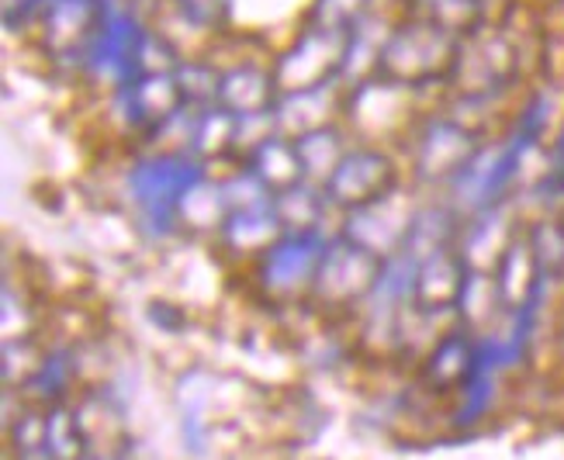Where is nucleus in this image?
Returning <instances> with one entry per match:
<instances>
[{"label": "nucleus", "instance_id": "1", "mask_svg": "<svg viewBox=\"0 0 564 460\" xmlns=\"http://www.w3.org/2000/svg\"><path fill=\"white\" fill-rule=\"evenodd\" d=\"M460 35L430 18L405 21L388 32L378 48L375 77L391 87H426L451 80L460 56Z\"/></svg>", "mask_w": 564, "mask_h": 460}, {"label": "nucleus", "instance_id": "2", "mask_svg": "<svg viewBox=\"0 0 564 460\" xmlns=\"http://www.w3.org/2000/svg\"><path fill=\"white\" fill-rule=\"evenodd\" d=\"M145 39H150V32L142 29L139 18L129 8L105 0L101 24H97V32L84 53L87 73L101 84L129 87L135 77H142Z\"/></svg>", "mask_w": 564, "mask_h": 460}, {"label": "nucleus", "instance_id": "3", "mask_svg": "<svg viewBox=\"0 0 564 460\" xmlns=\"http://www.w3.org/2000/svg\"><path fill=\"white\" fill-rule=\"evenodd\" d=\"M354 35L350 32H336V29H323V24H312V29H305L302 39L288 48V53L281 56V63H278V69H274L281 94L333 87L350 66Z\"/></svg>", "mask_w": 564, "mask_h": 460}, {"label": "nucleus", "instance_id": "4", "mask_svg": "<svg viewBox=\"0 0 564 460\" xmlns=\"http://www.w3.org/2000/svg\"><path fill=\"white\" fill-rule=\"evenodd\" d=\"M202 180V166L187 160V156H156V160H145L139 163L132 174H129V190L135 205L150 215V218H160V222H170L187 190Z\"/></svg>", "mask_w": 564, "mask_h": 460}, {"label": "nucleus", "instance_id": "5", "mask_svg": "<svg viewBox=\"0 0 564 460\" xmlns=\"http://www.w3.org/2000/svg\"><path fill=\"white\" fill-rule=\"evenodd\" d=\"M391 187H395V163L378 150H354L347 153L326 180V194L343 205L364 211L378 201H384Z\"/></svg>", "mask_w": 564, "mask_h": 460}, {"label": "nucleus", "instance_id": "6", "mask_svg": "<svg viewBox=\"0 0 564 460\" xmlns=\"http://www.w3.org/2000/svg\"><path fill=\"white\" fill-rule=\"evenodd\" d=\"M512 45L502 35H468L460 42V56H457V69L451 80H464L460 87L475 94V97H488L492 90L506 87L512 77Z\"/></svg>", "mask_w": 564, "mask_h": 460}, {"label": "nucleus", "instance_id": "7", "mask_svg": "<svg viewBox=\"0 0 564 460\" xmlns=\"http://www.w3.org/2000/svg\"><path fill=\"white\" fill-rule=\"evenodd\" d=\"M105 0H42V35L59 56L77 53L84 59L87 45L101 24Z\"/></svg>", "mask_w": 564, "mask_h": 460}, {"label": "nucleus", "instance_id": "8", "mask_svg": "<svg viewBox=\"0 0 564 460\" xmlns=\"http://www.w3.org/2000/svg\"><path fill=\"white\" fill-rule=\"evenodd\" d=\"M121 105L132 125H166L174 121L181 111H187L174 69H160V73H142L129 87H121Z\"/></svg>", "mask_w": 564, "mask_h": 460}, {"label": "nucleus", "instance_id": "9", "mask_svg": "<svg viewBox=\"0 0 564 460\" xmlns=\"http://www.w3.org/2000/svg\"><path fill=\"white\" fill-rule=\"evenodd\" d=\"M281 101V87L271 69L257 63H242L223 73V87H218V108H226L236 118H257L271 114Z\"/></svg>", "mask_w": 564, "mask_h": 460}, {"label": "nucleus", "instance_id": "10", "mask_svg": "<svg viewBox=\"0 0 564 460\" xmlns=\"http://www.w3.org/2000/svg\"><path fill=\"white\" fill-rule=\"evenodd\" d=\"M478 153L475 135L451 118H433L420 135V169L433 177H457Z\"/></svg>", "mask_w": 564, "mask_h": 460}, {"label": "nucleus", "instance_id": "11", "mask_svg": "<svg viewBox=\"0 0 564 460\" xmlns=\"http://www.w3.org/2000/svg\"><path fill=\"white\" fill-rule=\"evenodd\" d=\"M318 247H323V242L312 232H294L284 242H278V247H271V256H267V284L291 287L312 277L315 263H323V253H326Z\"/></svg>", "mask_w": 564, "mask_h": 460}, {"label": "nucleus", "instance_id": "12", "mask_svg": "<svg viewBox=\"0 0 564 460\" xmlns=\"http://www.w3.org/2000/svg\"><path fill=\"white\" fill-rule=\"evenodd\" d=\"M294 145H299V156H302V166H305V177H323L329 180V174L336 169V163L347 156L343 153V142H339V132L336 129H326L318 125L312 132H302L294 135Z\"/></svg>", "mask_w": 564, "mask_h": 460}, {"label": "nucleus", "instance_id": "13", "mask_svg": "<svg viewBox=\"0 0 564 460\" xmlns=\"http://www.w3.org/2000/svg\"><path fill=\"white\" fill-rule=\"evenodd\" d=\"M177 77V87H181V97L187 108H215L218 105V87H223V73L208 63H177L174 69Z\"/></svg>", "mask_w": 564, "mask_h": 460}, {"label": "nucleus", "instance_id": "14", "mask_svg": "<svg viewBox=\"0 0 564 460\" xmlns=\"http://www.w3.org/2000/svg\"><path fill=\"white\" fill-rule=\"evenodd\" d=\"M423 11L430 21L444 24L447 32L454 35H471L478 29V18H481V4L478 0H423Z\"/></svg>", "mask_w": 564, "mask_h": 460}, {"label": "nucleus", "instance_id": "15", "mask_svg": "<svg viewBox=\"0 0 564 460\" xmlns=\"http://www.w3.org/2000/svg\"><path fill=\"white\" fill-rule=\"evenodd\" d=\"M367 4H371V0H315L312 24H323V29H336V32L354 35L367 21Z\"/></svg>", "mask_w": 564, "mask_h": 460}, {"label": "nucleus", "instance_id": "16", "mask_svg": "<svg viewBox=\"0 0 564 460\" xmlns=\"http://www.w3.org/2000/svg\"><path fill=\"white\" fill-rule=\"evenodd\" d=\"M174 8L191 24V29L223 32L229 24V18H232L236 0H174Z\"/></svg>", "mask_w": 564, "mask_h": 460}, {"label": "nucleus", "instance_id": "17", "mask_svg": "<svg viewBox=\"0 0 564 460\" xmlns=\"http://www.w3.org/2000/svg\"><path fill=\"white\" fill-rule=\"evenodd\" d=\"M561 229H564V222H561Z\"/></svg>", "mask_w": 564, "mask_h": 460}]
</instances>
